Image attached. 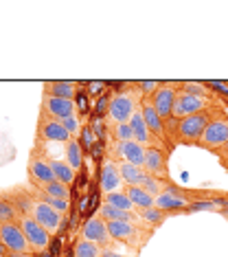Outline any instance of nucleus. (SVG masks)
Here are the masks:
<instances>
[{"instance_id":"nucleus-1","label":"nucleus","mask_w":228,"mask_h":257,"mask_svg":"<svg viewBox=\"0 0 228 257\" xmlns=\"http://www.w3.org/2000/svg\"><path fill=\"white\" fill-rule=\"evenodd\" d=\"M221 110H224V106H221L219 101H213L210 106L200 110V112L184 116L182 121H178L173 130H169L167 137H171L173 143H180V145H197L204 130H206L208 123L221 112Z\"/></svg>"},{"instance_id":"nucleus-2","label":"nucleus","mask_w":228,"mask_h":257,"mask_svg":"<svg viewBox=\"0 0 228 257\" xmlns=\"http://www.w3.org/2000/svg\"><path fill=\"white\" fill-rule=\"evenodd\" d=\"M143 99H145V95H143V90L138 88L136 81L130 84L127 88L114 92L108 103V119L112 121V123H130V119L140 108Z\"/></svg>"},{"instance_id":"nucleus-3","label":"nucleus","mask_w":228,"mask_h":257,"mask_svg":"<svg viewBox=\"0 0 228 257\" xmlns=\"http://www.w3.org/2000/svg\"><path fill=\"white\" fill-rule=\"evenodd\" d=\"M27 176H29V185H31V189H42L44 185H49V183L55 180V174H53L49 154H46L44 148L40 143H35L31 148L29 165H27Z\"/></svg>"},{"instance_id":"nucleus-4","label":"nucleus","mask_w":228,"mask_h":257,"mask_svg":"<svg viewBox=\"0 0 228 257\" xmlns=\"http://www.w3.org/2000/svg\"><path fill=\"white\" fill-rule=\"evenodd\" d=\"M226 143H228V110L224 108L208 123L206 130H204L202 139L197 141V148H202L206 152H213L215 154V152H217L221 145H226Z\"/></svg>"},{"instance_id":"nucleus-5","label":"nucleus","mask_w":228,"mask_h":257,"mask_svg":"<svg viewBox=\"0 0 228 257\" xmlns=\"http://www.w3.org/2000/svg\"><path fill=\"white\" fill-rule=\"evenodd\" d=\"M68 130L62 125V121L53 119V116L40 112L38 127H35V143L44 145V143H68L70 141Z\"/></svg>"},{"instance_id":"nucleus-6","label":"nucleus","mask_w":228,"mask_h":257,"mask_svg":"<svg viewBox=\"0 0 228 257\" xmlns=\"http://www.w3.org/2000/svg\"><path fill=\"white\" fill-rule=\"evenodd\" d=\"M178 90H180V81H160V86L156 88V92L149 97L151 106L156 108V112L162 116V121H165V123L171 119Z\"/></svg>"},{"instance_id":"nucleus-7","label":"nucleus","mask_w":228,"mask_h":257,"mask_svg":"<svg viewBox=\"0 0 228 257\" xmlns=\"http://www.w3.org/2000/svg\"><path fill=\"white\" fill-rule=\"evenodd\" d=\"M213 101H217V99H204V97H197V95H191V92L186 90H178V95H175V103H173V112H171V121H182L184 116H191L195 112H200L206 106H210Z\"/></svg>"},{"instance_id":"nucleus-8","label":"nucleus","mask_w":228,"mask_h":257,"mask_svg":"<svg viewBox=\"0 0 228 257\" xmlns=\"http://www.w3.org/2000/svg\"><path fill=\"white\" fill-rule=\"evenodd\" d=\"M0 242L7 246L9 255H35V250L31 248V244H29V239L22 233L18 222L0 226Z\"/></svg>"},{"instance_id":"nucleus-9","label":"nucleus","mask_w":228,"mask_h":257,"mask_svg":"<svg viewBox=\"0 0 228 257\" xmlns=\"http://www.w3.org/2000/svg\"><path fill=\"white\" fill-rule=\"evenodd\" d=\"M81 239L95 242L101 248H112V244H116L112 239V235H110V231H108V222H105L99 213H95L92 218L86 220L84 229H81Z\"/></svg>"},{"instance_id":"nucleus-10","label":"nucleus","mask_w":228,"mask_h":257,"mask_svg":"<svg viewBox=\"0 0 228 257\" xmlns=\"http://www.w3.org/2000/svg\"><path fill=\"white\" fill-rule=\"evenodd\" d=\"M20 229H22V233L27 235V239H29V244H31V248L35 250V255L38 253H44L46 248H49V244H51V233L46 231V229H42V226L35 222L31 215H27V213H22V218H20Z\"/></svg>"},{"instance_id":"nucleus-11","label":"nucleus","mask_w":228,"mask_h":257,"mask_svg":"<svg viewBox=\"0 0 228 257\" xmlns=\"http://www.w3.org/2000/svg\"><path fill=\"white\" fill-rule=\"evenodd\" d=\"M145 150L143 145H138L136 141H127V143H112V150H110V156L116 163H132V165H140L143 167L145 161Z\"/></svg>"},{"instance_id":"nucleus-12","label":"nucleus","mask_w":228,"mask_h":257,"mask_svg":"<svg viewBox=\"0 0 228 257\" xmlns=\"http://www.w3.org/2000/svg\"><path fill=\"white\" fill-rule=\"evenodd\" d=\"M99 189H101V196L114 194V191H123L125 189V183L121 178L119 172V163L112 159H105L101 165V178H99Z\"/></svg>"},{"instance_id":"nucleus-13","label":"nucleus","mask_w":228,"mask_h":257,"mask_svg":"<svg viewBox=\"0 0 228 257\" xmlns=\"http://www.w3.org/2000/svg\"><path fill=\"white\" fill-rule=\"evenodd\" d=\"M40 112L53 116V119L62 121L66 116L77 112V103L73 99H60V97H49L42 95V103H40Z\"/></svg>"},{"instance_id":"nucleus-14","label":"nucleus","mask_w":228,"mask_h":257,"mask_svg":"<svg viewBox=\"0 0 228 257\" xmlns=\"http://www.w3.org/2000/svg\"><path fill=\"white\" fill-rule=\"evenodd\" d=\"M167 152L165 150H156L151 148L145 152V161H143V167L145 172L151 174V176L160 178V180H171V176H169V165H167Z\"/></svg>"},{"instance_id":"nucleus-15","label":"nucleus","mask_w":228,"mask_h":257,"mask_svg":"<svg viewBox=\"0 0 228 257\" xmlns=\"http://www.w3.org/2000/svg\"><path fill=\"white\" fill-rule=\"evenodd\" d=\"M140 112H143V116H145V123H147L149 132L154 134L160 143H167V125H165V121H162V116L156 112V108L151 106L149 97L143 99V103H140Z\"/></svg>"},{"instance_id":"nucleus-16","label":"nucleus","mask_w":228,"mask_h":257,"mask_svg":"<svg viewBox=\"0 0 228 257\" xmlns=\"http://www.w3.org/2000/svg\"><path fill=\"white\" fill-rule=\"evenodd\" d=\"M79 84L77 81H44L42 84V95L49 97H60V99H73L77 97Z\"/></svg>"},{"instance_id":"nucleus-17","label":"nucleus","mask_w":228,"mask_h":257,"mask_svg":"<svg viewBox=\"0 0 228 257\" xmlns=\"http://www.w3.org/2000/svg\"><path fill=\"white\" fill-rule=\"evenodd\" d=\"M154 207L162 209V211H167L169 215H178V213H189L191 204L186 202V200H182V198H178V196H173V194H169V191H165V194H160V196L154 198Z\"/></svg>"},{"instance_id":"nucleus-18","label":"nucleus","mask_w":228,"mask_h":257,"mask_svg":"<svg viewBox=\"0 0 228 257\" xmlns=\"http://www.w3.org/2000/svg\"><path fill=\"white\" fill-rule=\"evenodd\" d=\"M119 172L125 187H140L147 178V172L140 165H132V163H119Z\"/></svg>"},{"instance_id":"nucleus-19","label":"nucleus","mask_w":228,"mask_h":257,"mask_svg":"<svg viewBox=\"0 0 228 257\" xmlns=\"http://www.w3.org/2000/svg\"><path fill=\"white\" fill-rule=\"evenodd\" d=\"M105 222H136V224H145L143 220L138 218V213H127V211H121V209H114V207H110V204H103L101 202V207H99V211H97ZM147 226V224H145Z\"/></svg>"},{"instance_id":"nucleus-20","label":"nucleus","mask_w":228,"mask_h":257,"mask_svg":"<svg viewBox=\"0 0 228 257\" xmlns=\"http://www.w3.org/2000/svg\"><path fill=\"white\" fill-rule=\"evenodd\" d=\"M49 161H51L53 174H55V180H60V183L68 185V187L75 183V176H77V172H75V169L68 165L66 159H55V156H49Z\"/></svg>"},{"instance_id":"nucleus-21","label":"nucleus","mask_w":228,"mask_h":257,"mask_svg":"<svg viewBox=\"0 0 228 257\" xmlns=\"http://www.w3.org/2000/svg\"><path fill=\"white\" fill-rule=\"evenodd\" d=\"M22 211L18 209V204L14 202V198L9 194L0 196V224H11V222H20Z\"/></svg>"},{"instance_id":"nucleus-22","label":"nucleus","mask_w":228,"mask_h":257,"mask_svg":"<svg viewBox=\"0 0 228 257\" xmlns=\"http://www.w3.org/2000/svg\"><path fill=\"white\" fill-rule=\"evenodd\" d=\"M136 213H138V218L145 222V224L149 226V229H158V226H162L165 224V220L169 218V213L167 211H162V209H158V207H149V209H136Z\"/></svg>"},{"instance_id":"nucleus-23","label":"nucleus","mask_w":228,"mask_h":257,"mask_svg":"<svg viewBox=\"0 0 228 257\" xmlns=\"http://www.w3.org/2000/svg\"><path fill=\"white\" fill-rule=\"evenodd\" d=\"M101 202H103V204H110V207H114V209H121V211L136 213V207L132 204V200L127 198L125 191H114V194L101 196Z\"/></svg>"},{"instance_id":"nucleus-24","label":"nucleus","mask_w":228,"mask_h":257,"mask_svg":"<svg viewBox=\"0 0 228 257\" xmlns=\"http://www.w3.org/2000/svg\"><path fill=\"white\" fill-rule=\"evenodd\" d=\"M64 159L68 161V165L79 172L81 169V163H84V154H81V145H79V139H70L68 143H64Z\"/></svg>"},{"instance_id":"nucleus-25","label":"nucleus","mask_w":228,"mask_h":257,"mask_svg":"<svg viewBox=\"0 0 228 257\" xmlns=\"http://www.w3.org/2000/svg\"><path fill=\"white\" fill-rule=\"evenodd\" d=\"M127 194V198L132 200V204L136 209H149L154 207V196H149L145 189H140V187H125L123 189Z\"/></svg>"},{"instance_id":"nucleus-26","label":"nucleus","mask_w":228,"mask_h":257,"mask_svg":"<svg viewBox=\"0 0 228 257\" xmlns=\"http://www.w3.org/2000/svg\"><path fill=\"white\" fill-rule=\"evenodd\" d=\"M35 191H42V194L51 198H60V200H70V187L60 183V180H53V183L44 185L42 189H35Z\"/></svg>"},{"instance_id":"nucleus-27","label":"nucleus","mask_w":228,"mask_h":257,"mask_svg":"<svg viewBox=\"0 0 228 257\" xmlns=\"http://www.w3.org/2000/svg\"><path fill=\"white\" fill-rule=\"evenodd\" d=\"M103 250L105 248H101L95 242H88V239H79L75 244V257H101Z\"/></svg>"},{"instance_id":"nucleus-28","label":"nucleus","mask_w":228,"mask_h":257,"mask_svg":"<svg viewBox=\"0 0 228 257\" xmlns=\"http://www.w3.org/2000/svg\"><path fill=\"white\" fill-rule=\"evenodd\" d=\"M180 90H186L191 95L204 97V99H215L213 90L208 88V84H200V81H180Z\"/></svg>"},{"instance_id":"nucleus-29","label":"nucleus","mask_w":228,"mask_h":257,"mask_svg":"<svg viewBox=\"0 0 228 257\" xmlns=\"http://www.w3.org/2000/svg\"><path fill=\"white\" fill-rule=\"evenodd\" d=\"M31 191H33V194L38 196L42 202L49 204V207L53 209V211H57V213H60V215H64V213L68 211V200H60V198H51V196L42 194V191H35V189H31Z\"/></svg>"},{"instance_id":"nucleus-30","label":"nucleus","mask_w":228,"mask_h":257,"mask_svg":"<svg viewBox=\"0 0 228 257\" xmlns=\"http://www.w3.org/2000/svg\"><path fill=\"white\" fill-rule=\"evenodd\" d=\"M112 137H114V141H116V143L134 141L132 125H130V123H114V125H112Z\"/></svg>"},{"instance_id":"nucleus-31","label":"nucleus","mask_w":228,"mask_h":257,"mask_svg":"<svg viewBox=\"0 0 228 257\" xmlns=\"http://www.w3.org/2000/svg\"><path fill=\"white\" fill-rule=\"evenodd\" d=\"M62 125L68 130V134L73 139H79V132H81V119H79V114L75 112V114H70L66 116V119H62Z\"/></svg>"},{"instance_id":"nucleus-32","label":"nucleus","mask_w":228,"mask_h":257,"mask_svg":"<svg viewBox=\"0 0 228 257\" xmlns=\"http://www.w3.org/2000/svg\"><path fill=\"white\" fill-rule=\"evenodd\" d=\"M215 156H217L219 165L224 167V169H228V143H226V145H221V148L215 152Z\"/></svg>"},{"instance_id":"nucleus-33","label":"nucleus","mask_w":228,"mask_h":257,"mask_svg":"<svg viewBox=\"0 0 228 257\" xmlns=\"http://www.w3.org/2000/svg\"><path fill=\"white\" fill-rule=\"evenodd\" d=\"M101 257H136V253H132V255H123V253H119L116 248H105Z\"/></svg>"},{"instance_id":"nucleus-34","label":"nucleus","mask_w":228,"mask_h":257,"mask_svg":"<svg viewBox=\"0 0 228 257\" xmlns=\"http://www.w3.org/2000/svg\"><path fill=\"white\" fill-rule=\"evenodd\" d=\"M0 257H9V250H7V246H5L3 242H0Z\"/></svg>"},{"instance_id":"nucleus-35","label":"nucleus","mask_w":228,"mask_h":257,"mask_svg":"<svg viewBox=\"0 0 228 257\" xmlns=\"http://www.w3.org/2000/svg\"><path fill=\"white\" fill-rule=\"evenodd\" d=\"M9 257H33V255H9Z\"/></svg>"},{"instance_id":"nucleus-36","label":"nucleus","mask_w":228,"mask_h":257,"mask_svg":"<svg viewBox=\"0 0 228 257\" xmlns=\"http://www.w3.org/2000/svg\"><path fill=\"white\" fill-rule=\"evenodd\" d=\"M224 86H226V88H228V81H224Z\"/></svg>"},{"instance_id":"nucleus-37","label":"nucleus","mask_w":228,"mask_h":257,"mask_svg":"<svg viewBox=\"0 0 228 257\" xmlns=\"http://www.w3.org/2000/svg\"><path fill=\"white\" fill-rule=\"evenodd\" d=\"M0 226H3V224H0Z\"/></svg>"},{"instance_id":"nucleus-38","label":"nucleus","mask_w":228,"mask_h":257,"mask_svg":"<svg viewBox=\"0 0 228 257\" xmlns=\"http://www.w3.org/2000/svg\"><path fill=\"white\" fill-rule=\"evenodd\" d=\"M226 172H228V169H226Z\"/></svg>"}]
</instances>
